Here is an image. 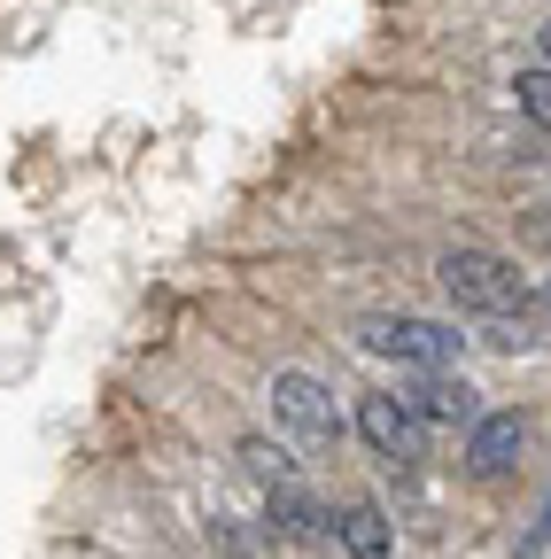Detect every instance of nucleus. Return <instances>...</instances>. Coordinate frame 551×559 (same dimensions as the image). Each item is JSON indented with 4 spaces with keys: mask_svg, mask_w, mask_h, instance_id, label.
<instances>
[{
    "mask_svg": "<svg viewBox=\"0 0 551 559\" xmlns=\"http://www.w3.org/2000/svg\"><path fill=\"white\" fill-rule=\"evenodd\" d=\"M536 39H543V62H551V24H543V32H536Z\"/></svg>",
    "mask_w": 551,
    "mask_h": 559,
    "instance_id": "obj_12",
    "label": "nucleus"
},
{
    "mask_svg": "<svg viewBox=\"0 0 551 559\" xmlns=\"http://www.w3.org/2000/svg\"><path fill=\"white\" fill-rule=\"evenodd\" d=\"M435 280H443V296L458 311H474V319H513V311L528 319V272L513 257H498V249H451L435 264Z\"/></svg>",
    "mask_w": 551,
    "mask_h": 559,
    "instance_id": "obj_1",
    "label": "nucleus"
},
{
    "mask_svg": "<svg viewBox=\"0 0 551 559\" xmlns=\"http://www.w3.org/2000/svg\"><path fill=\"white\" fill-rule=\"evenodd\" d=\"M272 419H280L303 451H334V436H342V412L311 373H272Z\"/></svg>",
    "mask_w": 551,
    "mask_h": 559,
    "instance_id": "obj_3",
    "label": "nucleus"
},
{
    "mask_svg": "<svg viewBox=\"0 0 551 559\" xmlns=\"http://www.w3.org/2000/svg\"><path fill=\"white\" fill-rule=\"evenodd\" d=\"M358 436H366V451L373 459H388V466H420L428 459V428H420V412H411L404 396H358Z\"/></svg>",
    "mask_w": 551,
    "mask_h": 559,
    "instance_id": "obj_4",
    "label": "nucleus"
},
{
    "mask_svg": "<svg viewBox=\"0 0 551 559\" xmlns=\"http://www.w3.org/2000/svg\"><path fill=\"white\" fill-rule=\"evenodd\" d=\"M272 521H280V536H288V544H326V536H334V513L311 498L303 481L272 489Z\"/></svg>",
    "mask_w": 551,
    "mask_h": 559,
    "instance_id": "obj_8",
    "label": "nucleus"
},
{
    "mask_svg": "<svg viewBox=\"0 0 551 559\" xmlns=\"http://www.w3.org/2000/svg\"><path fill=\"white\" fill-rule=\"evenodd\" d=\"M358 342L373 349V358L411 366V373H451L458 349H466L458 326H443V319H411V311H373V319H358Z\"/></svg>",
    "mask_w": 551,
    "mask_h": 559,
    "instance_id": "obj_2",
    "label": "nucleus"
},
{
    "mask_svg": "<svg viewBox=\"0 0 551 559\" xmlns=\"http://www.w3.org/2000/svg\"><path fill=\"white\" fill-rule=\"evenodd\" d=\"M513 94H520V109H528V117L551 132V62H543V70H520V79H513Z\"/></svg>",
    "mask_w": 551,
    "mask_h": 559,
    "instance_id": "obj_10",
    "label": "nucleus"
},
{
    "mask_svg": "<svg viewBox=\"0 0 551 559\" xmlns=\"http://www.w3.org/2000/svg\"><path fill=\"white\" fill-rule=\"evenodd\" d=\"M528 234H536V241L551 249V202H543V210H536V218H528Z\"/></svg>",
    "mask_w": 551,
    "mask_h": 559,
    "instance_id": "obj_11",
    "label": "nucleus"
},
{
    "mask_svg": "<svg viewBox=\"0 0 551 559\" xmlns=\"http://www.w3.org/2000/svg\"><path fill=\"white\" fill-rule=\"evenodd\" d=\"M334 536H342V551H350V559H388V551H396V521H388L373 498H350V506H342Z\"/></svg>",
    "mask_w": 551,
    "mask_h": 559,
    "instance_id": "obj_7",
    "label": "nucleus"
},
{
    "mask_svg": "<svg viewBox=\"0 0 551 559\" xmlns=\"http://www.w3.org/2000/svg\"><path fill=\"white\" fill-rule=\"evenodd\" d=\"M528 451V419L520 412H481L474 419V436H466V474L474 481H505Z\"/></svg>",
    "mask_w": 551,
    "mask_h": 559,
    "instance_id": "obj_5",
    "label": "nucleus"
},
{
    "mask_svg": "<svg viewBox=\"0 0 551 559\" xmlns=\"http://www.w3.org/2000/svg\"><path fill=\"white\" fill-rule=\"evenodd\" d=\"M241 466H249V474H256L264 489H288V481H296L288 451H280V443H264V436H249V443H241Z\"/></svg>",
    "mask_w": 551,
    "mask_h": 559,
    "instance_id": "obj_9",
    "label": "nucleus"
},
{
    "mask_svg": "<svg viewBox=\"0 0 551 559\" xmlns=\"http://www.w3.org/2000/svg\"><path fill=\"white\" fill-rule=\"evenodd\" d=\"M404 404L420 412V428H474V419H481L474 389L451 381V373H420V389H404Z\"/></svg>",
    "mask_w": 551,
    "mask_h": 559,
    "instance_id": "obj_6",
    "label": "nucleus"
}]
</instances>
